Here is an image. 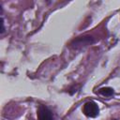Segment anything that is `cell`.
Wrapping results in <instances>:
<instances>
[{
    "instance_id": "cell-3",
    "label": "cell",
    "mask_w": 120,
    "mask_h": 120,
    "mask_svg": "<svg viewBox=\"0 0 120 120\" xmlns=\"http://www.w3.org/2000/svg\"><path fill=\"white\" fill-rule=\"evenodd\" d=\"M98 93L105 98H111L114 94V90L112 87H101L98 89Z\"/></svg>"
},
{
    "instance_id": "cell-2",
    "label": "cell",
    "mask_w": 120,
    "mask_h": 120,
    "mask_svg": "<svg viewBox=\"0 0 120 120\" xmlns=\"http://www.w3.org/2000/svg\"><path fill=\"white\" fill-rule=\"evenodd\" d=\"M38 120H54L52 112L45 105H39L37 111Z\"/></svg>"
},
{
    "instance_id": "cell-1",
    "label": "cell",
    "mask_w": 120,
    "mask_h": 120,
    "mask_svg": "<svg viewBox=\"0 0 120 120\" xmlns=\"http://www.w3.org/2000/svg\"><path fill=\"white\" fill-rule=\"evenodd\" d=\"M82 112L87 117L95 118L99 113V108L95 101H87L82 107Z\"/></svg>"
}]
</instances>
